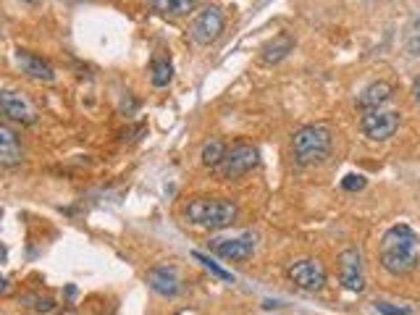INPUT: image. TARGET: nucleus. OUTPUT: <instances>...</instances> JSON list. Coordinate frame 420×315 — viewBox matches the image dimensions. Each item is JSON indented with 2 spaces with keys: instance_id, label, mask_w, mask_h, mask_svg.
Returning <instances> with one entry per match:
<instances>
[{
  "instance_id": "obj_4",
  "label": "nucleus",
  "mask_w": 420,
  "mask_h": 315,
  "mask_svg": "<svg viewBox=\"0 0 420 315\" xmlns=\"http://www.w3.org/2000/svg\"><path fill=\"white\" fill-rule=\"evenodd\" d=\"M221 32H224V11H221L219 6L202 9L200 14L192 19V24H189V37H192L197 45H202V48L213 45V42L221 37Z\"/></svg>"
},
{
  "instance_id": "obj_24",
  "label": "nucleus",
  "mask_w": 420,
  "mask_h": 315,
  "mask_svg": "<svg viewBox=\"0 0 420 315\" xmlns=\"http://www.w3.org/2000/svg\"><path fill=\"white\" fill-rule=\"evenodd\" d=\"M412 97H415V103L420 105V76L415 79V84H412Z\"/></svg>"
},
{
  "instance_id": "obj_16",
  "label": "nucleus",
  "mask_w": 420,
  "mask_h": 315,
  "mask_svg": "<svg viewBox=\"0 0 420 315\" xmlns=\"http://www.w3.org/2000/svg\"><path fill=\"white\" fill-rule=\"evenodd\" d=\"M291 50H294V40L289 34H279V37H274V42H268L263 48V61L266 64H279L281 58L289 56Z\"/></svg>"
},
{
  "instance_id": "obj_25",
  "label": "nucleus",
  "mask_w": 420,
  "mask_h": 315,
  "mask_svg": "<svg viewBox=\"0 0 420 315\" xmlns=\"http://www.w3.org/2000/svg\"><path fill=\"white\" fill-rule=\"evenodd\" d=\"M61 315H79V313H74V310H64Z\"/></svg>"
},
{
  "instance_id": "obj_10",
  "label": "nucleus",
  "mask_w": 420,
  "mask_h": 315,
  "mask_svg": "<svg viewBox=\"0 0 420 315\" xmlns=\"http://www.w3.org/2000/svg\"><path fill=\"white\" fill-rule=\"evenodd\" d=\"M210 250L224 260L242 263V260L252 258V252H255V236L242 234V236H234V239H213V242H210Z\"/></svg>"
},
{
  "instance_id": "obj_11",
  "label": "nucleus",
  "mask_w": 420,
  "mask_h": 315,
  "mask_svg": "<svg viewBox=\"0 0 420 315\" xmlns=\"http://www.w3.org/2000/svg\"><path fill=\"white\" fill-rule=\"evenodd\" d=\"M147 284L161 297H176L181 291V279H179V271L174 266H153L147 271Z\"/></svg>"
},
{
  "instance_id": "obj_18",
  "label": "nucleus",
  "mask_w": 420,
  "mask_h": 315,
  "mask_svg": "<svg viewBox=\"0 0 420 315\" xmlns=\"http://www.w3.org/2000/svg\"><path fill=\"white\" fill-rule=\"evenodd\" d=\"M171 79H174V66L166 58H155L153 66H150V81L155 87H169Z\"/></svg>"
},
{
  "instance_id": "obj_1",
  "label": "nucleus",
  "mask_w": 420,
  "mask_h": 315,
  "mask_svg": "<svg viewBox=\"0 0 420 315\" xmlns=\"http://www.w3.org/2000/svg\"><path fill=\"white\" fill-rule=\"evenodd\" d=\"M379 258L384 271L391 276H407L420 266L418 234L407 224H396L381 236Z\"/></svg>"
},
{
  "instance_id": "obj_2",
  "label": "nucleus",
  "mask_w": 420,
  "mask_h": 315,
  "mask_svg": "<svg viewBox=\"0 0 420 315\" xmlns=\"http://www.w3.org/2000/svg\"><path fill=\"white\" fill-rule=\"evenodd\" d=\"M184 216L189 224L208 231L226 229L236 221V205L226 197H194L184 208Z\"/></svg>"
},
{
  "instance_id": "obj_21",
  "label": "nucleus",
  "mask_w": 420,
  "mask_h": 315,
  "mask_svg": "<svg viewBox=\"0 0 420 315\" xmlns=\"http://www.w3.org/2000/svg\"><path fill=\"white\" fill-rule=\"evenodd\" d=\"M407 50L412 56H420V16L415 19V24H412L410 34H407Z\"/></svg>"
},
{
  "instance_id": "obj_6",
  "label": "nucleus",
  "mask_w": 420,
  "mask_h": 315,
  "mask_svg": "<svg viewBox=\"0 0 420 315\" xmlns=\"http://www.w3.org/2000/svg\"><path fill=\"white\" fill-rule=\"evenodd\" d=\"M289 276V281L302 291H318L324 289L326 284V268L321 260L315 258H302V260H294L286 271Z\"/></svg>"
},
{
  "instance_id": "obj_26",
  "label": "nucleus",
  "mask_w": 420,
  "mask_h": 315,
  "mask_svg": "<svg viewBox=\"0 0 420 315\" xmlns=\"http://www.w3.org/2000/svg\"><path fill=\"white\" fill-rule=\"evenodd\" d=\"M24 3H37V0H24Z\"/></svg>"
},
{
  "instance_id": "obj_8",
  "label": "nucleus",
  "mask_w": 420,
  "mask_h": 315,
  "mask_svg": "<svg viewBox=\"0 0 420 315\" xmlns=\"http://www.w3.org/2000/svg\"><path fill=\"white\" fill-rule=\"evenodd\" d=\"M0 108H3V116L11 119L16 124H34L37 121V108L32 105V100L21 92H14V89H6L0 95Z\"/></svg>"
},
{
  "instance_id": "obj_13",
  "label": "nucleus",
  "mask_w": 420,
  "mask_h": 315,
  "mask_svg": "<svg viewBox=\"0 0 420 315\" xmlns=\"http://www.w3.org/2000/svg\"><path fill=\"white\" fill-rule=\"evenodd\" d=\"M391 97V84L389 81H373L371 87L363 89V95L357 97V105L363 111H381V105L389 103Z\"/></svg>"
},
{
  "instance_id": "obj_5",
  "label": "nucleus",
  "mask_w": 420,
  "mask_h": 315,
  "mask_svg": "<svg viewBox=\"0 0 420 315\" xmlns=\"http://www.w3.org/2000/svg\"><path fill=\"white\" fill-rule=\"evenodd\" d=\"M260 155L258 150L252 145H247V142H236V145H231L226 150V158H224V163L219 166L221 176L224 179H239L244 176V174H250L255 166H258Z\"/></svg>"
},
{
  "instance_id": "obj_23",
  "label": "nucleus",
  "mask_w": 420,
  "mask_h": 315,
  "mask_svg": "<svg viewBox=\"0 0 420 315\" xmlns=\"http://www.w3.org/2000/svg\"><path fill=\"white\" fill-rule=\"evenodd\" d=\"M376 310L384 315H410V307H396L389 302H376Z\"/></svg>"
},
{
  "instance_id": "obj_15",
  "label": "nucleus",
  "mask_w": 420,
  "mask_h": 315,
  "mask_svg": "<svg viewBox=\"0 0 420 315\" xmlns=\"http://www.w3.org/2000/svg\"><path fill=\"white\" fill-rule=\"evenodd\" d=\"M197 0H150V9L163 16H186L192 14Z\"/></svg>"
},
{
  "instance_id": "obj_27",
  "label": "nucleus",
  "mask_w": 420,
  "mask_h": 315,
  "mask_svg": "<svg viewBox=\"0 0 420 315\" xmlns=\"http://www.w3.org/2000/svg\"><path fill=\"white\" fill-rule=\"evenodd\" d=\"M176 315H189V313H176Z\"/></svg>"
},
{
  "instance_id": "obj_9",
  "label": "nucleus",
  "mask_w": 420,
  "mask_h": 315,
  "mask_svg": "<svg viewBox=\"0 0 420 315\" xmlns=\"http://www.w3.org/2000/svg\"><path fill=\"white\" fill-rule=\"evenodd\" d=\"M339 276L341 284L349 291H363L365 289V274H363V255L360 250L349 247L339 255Z\"/></svg>"
},
{
  "instance_id": "obj_14",
  "label": "nucleus",
  "mask_w": 420,
  "mask_h": 315,
  "mask_svg": "<svg viewBox=\"0 0 420 315\" xmlns=\"http://www.w3.org/2000/svg\"><path fill=\"white\" fill-rule=\"evenodd\" d=\"M0 161H3V166H19L24 161L21 145L9 126H0Z\"/></svg>"
},
{
  "instance_id": "obj_3",
  "label": "nucleus",
  "mask_w": 420,
  "mask_h": 315,
  "mask_svg": "<svg viewBox=\"0 0 420 315\" xmlns=\"http://www.w3.org/2000/svg\"><path fill=\"white\" fill-rule=\"evenodd\" d=\"M291 153L299 166L324 163L331 153V129L324 124H307L297 129L291 137Z\"/></svg>"
},
{
  "instance_id": "obj_17",
  "label": "nucleus",
  "mask_w": 420,
  "mask_h": 315,
  "mask_svg": "<svg viewBox=\"0 0 420 315\" xmlns=\"http://www.w3.org/2000/svg\"><path fill=\"white\" fill-rule=\"evenodd\" d=\"M226 150L229 147L221 142V139H210L208 145L202 147V166L205 169H219L221 163H224V158H226Z\"/></svg>"
},
{
  "instance_id": "obj_12",
  "label": "nucleus",
  "mask_w": 420,
  "mask_h": 315,
  "mask_svg": "<svg viewBox=\"0 0 420 315\" xmlns=\"http://www.w3.org/2000/svg\"><path fill=\"white\" fill-rule=\"evenodd\" d=\"M16 61H19V66L24 69V74H29L32 79H40V81H53V79H56V69H53L48 61H42L40 56L29 53V50H19Z\"/></svg>"
},
{
  "instance_id": "obj_22",
  "label": "nucleus",
  "mask_w": 420,
  "mask_h": 315,
  "mask_svg": "<svg viewBox=\"0 0 420 315\" xmlns=\"http://www.w3.org/2000/svg\"><path fill=\"white\" fill-rule=\"evenodd\" d=\"M365 184H368V181H365L363 174H349V176L341 179V186H344L347 192H357V189H363Z\"/></svg>"
},
{
  "instance_id": "obj_20",
  "label": "nucleus",
  "mask_w": 420,
  "mask_h": 315,
  "mask_svg": "<svg viewBox=\"0 0 420 315\" xmlns=\"http://www.w3.org/2000/svg\"><path fill=\"white\" fill-rule=\"evenodd\" d=\"M194 260H200L202 266L208 268L210 274H216L221 279V281H234V276L229 274V271H224V268L219 266V263H213V260L208 258V255H202V252H194Z\"/></svg>"
},
{
  "instance_id": "obj_19",
  "label": "nucleus",
  "mask_w": 420,
  "mask_h": 315,
  "mask_svg": "<svg viewBox=\"0 0 420 315\" xmlns=\"http://www.w3.org/2000/svg\"><path fill=\"white\" fill-rule=\"evenodd\" d=\"M19 305L26 307V310H32V313L37 315H48L53 307H56V302L50 297H42V294H24V297H19Z\"/></svg>"
},
{
  "instance_id": "obj_7",
  "label": "nucleus",
  "mask_w": 420,
  "mask_h": 315,
  "mask_svg": "<svg viewBox=\"0 0 420 315\" xmlns=\"http://www.w3.org/2000/svg\"><path fill=\"white\" fill-rule=\"evenodd\" d=\"M360 129L373 142H384V139L394 137L399 129V114L394 111H368L360 121Z\"/></svg>"
}]
</instances>
